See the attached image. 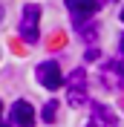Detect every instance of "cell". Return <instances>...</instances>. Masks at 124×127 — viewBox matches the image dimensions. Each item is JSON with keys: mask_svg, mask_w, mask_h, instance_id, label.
Segmentation results:
<instances>
[{"mask_svg": "<svg viewBox=\"0 0 124 127\" xmlns=\"http://www.w3.org/2000/svg\"><path fill=\"white\" fill-rule=\"evenodd\" d=\"M0 127H9V124H0Z\"/></svg>", "mask_w": 124, "mask_h": 127, "instance_id": "cell-13", "label": "cell"}, {"mask_svg": "<svg viewBox=\"0 0 124 127\" xmlns=\"http://www.w3.org/2000/svg\"><path fill=\"white\" fill-rule=\"evenodd\" d=\"M12 121L15 124H20V127H32L35 124V110H32V104L29 101H15L12 104Z\"/></svg>", "mask_w": 124, "mask_h": 127, "instance_id": "cell-6", "label": "cell"}, {"mask_svg": "<svg viewBox=\"0 0 124 127\" xmlns=\"http://www.w3.org/2000/svg\"><path fill=\"white\" fill-rule=\"evenodd\" d=\"M38 81H40V87H46V90H58V87H63L61 66H58L55 61H43V64H38Z\"/></svg>", "mask_w": 124, "mask_h": 127, "instance_id": "cell-4", "label": "cell"}, {"mask_svg": "<svg viewBox=\"0 0 124 127\" xmlns=\"http://www.w3.org/2000/svg\"><path fill=\"white\" fill-rule=\"evenodd\" d=\"M38 23H40V6L38 3H26L23 17H20V38L26 43H35L38 40Z\"/></svg>", "mask_w": 124, "mask_h": 127, "instance_id": "cell-2", "label": "cell"}, {"mask_svg": "<svg viewBox=\"0 0 124 127\" xmlns=\"http://www.w3.org/2000/svg\"><path fill=\"white\" fill-rule=\"evenodd\" d=\"M55 119H58V101H46V104H43V121L52 124Z\"/></svg>", "mask_w": 124, "mask_h": 127, "instance_id": "cell-8", "label": "cell"}, {"mask_svg": "<svg viewBox=\"0 0 124 127\" xmlns=\"http://www.w3.org/2000/svg\"><path fill=\"white\" fill-rule=\"evenodd\" d=\"M121 20H124V12H121Z\"/></svg>", "mask_w": 124, "mask_h": 127, "instance_id": "cell-14", "label": "cell"}, {"mask_svg": "<svg viewBox=\"0 0 124 127\" xmlns=\"http://www.w3.org/2000/svg\"><path fill=\"white\" fill-rule=\"evenodd\" d=\"M104 3H110V0H104Z\"/></svg>", "mask_w": 124, "mask_h": 127, "instance_id": "cell-15", "label": "cell"}, {"mask_svg": "<svg viewBox=\"0 0 124 127\" xmlns=\"http://www.w3.org/2000/svg\"><path fill=\"white\" fill-rule=\"evenodd\" d=\"M75 29L84 35L87 40H95V35H98V26L93 23V20H84V23H75Z\"/></svg>", "mask_w": 124, "mask_h": 127, "instance_id": "cell-7", "label": "cell"}, {"mask_svg": "<svg viewBox=\"0 0 124 127\" xmlns=\"http://www.w3.org/2000/svg\"><path fill=\"white\" fill-rule=\"evenodd\" d=\"M66 9L72 15V23H84V20H93L101 9V0H66Z\"/></svg>", "mask_w": 124, "mask_h": 127, "instance_id": "cell-3", "label": "cell"}, {"mask_svg": "<svg viewBox=\"0 0 124 127\" xmlns=\"http://www.w3.org/2000/svg\"><path fill=\"white\" fill-rule=\"evenodd\" d=\"M0 20H3V6H0Z\"/></svg>", "mask_w": 124, "mask_h": 127, "instance_id": "cell-10", "label": "cell"}, {"mask_svg": "<svg viewBox=\"0 0 124 127\" xmlns=\"http://www.w3.org/2000/svg\"><path fill=\"white\" fill-rule=\"evenodd\" d=\"M0 113H3V104H0Z\"/></svg>", "mask_w": 124, "mask_h": 127, "instance_id": "cell-12", "label": "cell"}, {"mask_svg": "<svg viewBox=\"0 0 124 127\" xmlns=\"http://www.w3.org/2000/svg\"><path fill=\"white\" fill-rule=\"evenodd\" d=\"M87 127H118V116L110 107H104V104H93Z\"/></svg>", "mask_w": 124, "mask_h": 127, "instance_id": "cell-5", "label": "cell"}, {"mask_svg": "<svg viewBox=\"0 0 124 127\" xmlns=\"http://www.w3.org/2000/svg\"><path fill=\"white\" fill-rule=\"evenodd\" d=\"M118 40H121V43H118V46H121V52H124V35H121V38H118Z\"/></svg>", "mask_w": 124, "mask_h": 127, "instance_id": "cell-9", "label": "cell"}, {"mask_svg": "<svg viewBox=\"0 0 124 127\" xmlns=\"http://www.w3.org/2000/svg\"><path fill=\"white\" fill-rule=\"evenodd\" d=\"M87 98H90V93H87V72L75 69L69 78H66V101H69L72 107H84Z\"/></svg>", "mask_w": 124, "mask_h": 127, "instance_id": "cell-1", "label": "cell"}, {"mask_svg": "<svg viewBox=\"0 0 124 127\" xmlns=\"http://www.w3.org/2000/svg\"><path fill=\"white\" fill-rule=\"evenodd\" d=\"M121 75H124V64H121Z\"/></svg>", "mask_w": 124, "mask_h": 127, "instance_id": "cell-11", "label": "cell"}]
</instances>
